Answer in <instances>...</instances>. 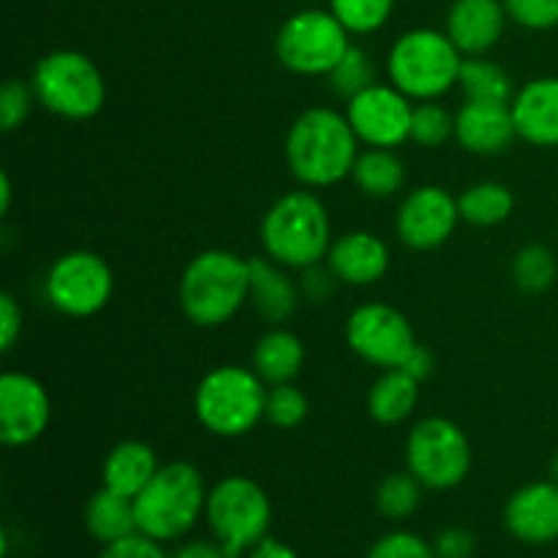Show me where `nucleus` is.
Here are the masks:
<instances>
[{"mask_svg": "<svg viewBox=\"0 0 558 558\" xmlns=\"http://www.w3.org/2000/svg\"><path fill=\"white\" fill-rule=\"evenodd\" d=\"M287 163L308 189H327L352 174L360 140L347 114L330 107H311L289 125Z\"/></svg>", "mask_w": 558, "mask_h": 558, "instance_id": "f257e3e1", "label": "nucleus"}, {"mask_svg": "<svg viewBox=\"0 0 558 558\" xmlns=\"http://www.w3.org/2000/svg\"><path fill=\"white\" fill-rule=\"evenodd\" d=\"M251 259L210 248L196 254L180 278V305L196 327H221L248 303Z\"/></svg>", "mask_w": 558, "mask_h": 558, "instance_id": "f03ea898", "label": "nucleus"}, {"mask_svg": "<svg viewBox=\"0 0 558 558\" xmlns=\"http://www.w3.org/2000/svg\"><path fill=\"white\" fill-rule=\"evenodd\" d=\"M330 216L319 196L311 191L283 194L262 218L259 238L267 256L281 267L319 265L330 251Z\"/></svg>", "mask_w": 558, "mask_h": 558, "instance_id": "7ed1b4c3", "label": "nucleus"}, {"mask_svg": "<svg viewBox=\"0 0 558 558\" xmlns=\"http://www.w3.org/2000/svg\"><path fill=\"white\" fill-rule=\"evenodd\" d=\"M207 507V488L194 463H163L134 499L136 529L158 543L185 537Z\"/></svg>", "mask_w": 558, "mask_h": 558, "instance_id": "20e7f679", "label": "nucleus"}, {"mask_svg": "<svg viewBox=\"0 0 558 558\" xmlns=\"http://www.w3.org/2000/svg\"><path fill=\"white\" fill-rule=\"evenodd\" d=\"M463 54L447 33L434 27H414L392 44L387 54V74L412 101H436L458 85Z\"/></svg>", "mask_w": 558, "mask_h": 558, "instance_id": "39448f33", "label": "nucleus"}, {"mask_svg": "<svg viewBox=\"0 0 558 558\" xmlns=\"http://www.w3.org/2000/svg\"><path fill=\"white\" fill-rule=\"evenodd\" d=\"M267 387L254 368L218 365L202 376L194 392V412L202 428L221 439L251 434L265 420Z\"/></svg>", "mask_w": 558, "mask_h": 558, "instance_id": "423d86ee", "label": "nucleus"}, {"mask_svg": "<svg viewBox=\"0 0 558 558\" xmlns=\"http://www.w3.org/2000/svg\"><path fill=\"white\" fill-rule=\"evenodd\" d=\"M205 521L213 539L221 543L229 558L248 556L270 532V496L256 480L243 477V474L223 477L207 490Z\"/></svg>", "mask_w": 558, "mask_h": 558, "instance_id": "0eeeda50", "label": "nucleus"}, {"mask_svg": "<svg viewBox=\"0 0 558 558\" xmlns=\"http://www.w3.org/2000/svg\"><path fill=\"white\" fill-rule=\"evenodd\" d=\"M38 104L65 120H90L107 101V82L98 65L76 49L44 54L31 76Z\"/></svg>", "mask_w": 558, "mask_h": 558, "instance_id": "6e6552de", "label": "nucleus"}, {"mask_svg": "<svg viewBox=\"0 0 558 558\" xmlns=\"http://www.w3.org/2000/svg\"><path fill=\"white\" fill-rule=\"evenodd\" d=\"M352 33L332 11L303 9L289 16L276 36V54L283 69L300 76H327L352 47Z\"/></svg>", "mask_w": 558, "mask_h": 558, "instance_id": "1a4fd4ad", "label": "nucleus"}, {"mask_svg": "<svg viewBox=\"0 0 558 558\" xmlns=\"http://www.w3.org/2000/svg\"><path fill=\"white\" fill-rule=\"evenodd\" d=\"M472 469V445L458 423L447 417H425L407 439V472L428 490H450L466 480Z\"/></svg>", "mask_w": 558, "mask_h": 558, "instance_id": "9d476101", "label": "nucleus"}, {"mask_svg": "<svg viewBox=\"0 0 558 558\" xmlns=\"http://www.w3.org/2000/svg\"><path fill=\"white\" fill-rule=\"evenodd\" d=\"M112 289V267L93 251H69L58 256L44 278V292L52 308L71 319H87L107 308Z\"/></svg>", "mask_w": 558, "mask_h": 558, "instance_id": "9b49d317", "label": "nucleus"}, {"mask_svg": "<svg viewBox=\"0 0 558 558\" xmlns=\"http://www.w3.org/2000/svg\"><path fill=\"white\" fill-rule=\"evenodd\" d=\"M347 343L360 360L390 371L407 363V357L417 347V338L401 311L385 303H365L349 316Z\"/></svg>", "mask_w": 558, "mask_h": 558, "instance_id": "f8f14e48", "label": "nucleus"}, {"mask_svg": "<svg viewBox=\"0 0 558 558\" xmlns=\"http://www.w3.org/2000/svg\"><path fill=\"white\" fill-rule=\"evenodd\" d=\"M412 112L414 104L407 93L398 90L396 85H376L365 87L354 98L347 101V118L352 123L354 134L368 147H398L412 134Z\"/></svg>", "mask_w": 558, "mask_h": 558, "instance_id": "ddd939ff", "label": "nucleus"}, {"mask_svg": "<svg viewBox=\"0 0 558 558\" xmlns=\"http://www.w3.org/2000/svg\"><path fill=\"white\" fill-rule=\"evenodd\" d=\"M461 210L458 199L441 185H420L398 207V238L412 251H434L456 234Z\"/></svg>", "mask_w": 558, "mask_h": 558, "instance_id": "4468645a", "label": "nucleus"}, {"mask_svg": "<svg viewBox=\"0 0 558 558\" xmlns=\"http://www.w3.org/2000/svg\"><path fill=\"white\" fill-rule=\"evenodd\" d=\"M49 417V392L36 376L20 371L0 376V441L5 447H27L41 439Z\"/></svg>", "mask_w": 558, "mask_h": 558, "instance_id": "2eb2a0df", "label": "nucleus"}, {"mask_svg": "<svg viewBox=\"0 0 558 558\" xmlns=\"http://www.w3.org/2000/svg\"><path fill=\"white\" fill-rule=\"evenodd\" d=\"M505 526L526 545H545L558 539V483H529L510 496L505 507Z\"/></svg>", "mask_w": 558, "mask_h": 558, "instance_id": "dca6fc26", "label": "nucleus"}, {"mask_svg": "<svg viewBox=\"0 0 558 558\" xmlns=\"http://www.w3.org/2000/svg\"><path fill=\"white\" fill-rule=\"evenodd\" d=\"M518 136L510 104L469 101L456 114V140L474 156H499Z\"/></svg>", "mask_w": 558, "mask_h": 558, "instance_id": "f3484780", "label": "nucleus"}, {"mask_svg": "<svg viewBox=\"0 0 558 558\" xmlns=\"http://www.w3.org/2000/svg\"><path fill=\"white\" fill-rule=\"evenodd\" d=\"M507 9L501 0H456L447 14V36L463 58H480L499 44L507 25Z\"/></svg>", "mask_w": 558, "mask_h": 558, "instance_id": "a211bd4d", "label": "nucleus"}, {"mask_svg": "<svg viewBox=\"0 0 558 558\" xmlns=\"http://www.w3.org/2000/svg\"><path fill=\"white\" fill-rule=\"evenodd\" d=\"M510 109L523 142L537 147L558 145V76L526 82L510 101Z\"/></svg>", "mask_w": 558, "mask_h": 558, "instance_id": "6ab92c4d", "label": "nucleus"}, {"mask_svg": "<svg viewBox=\"0 0 558 558\" xmlns=\"http://www.w3.org/2000/svg\"><path fill=\"white\" fill-rule=\"evenodd\" d=\"M327 267L332 276L349 287H371L379 278H385L390 267V248L381 238L371 232H349L332 240L327 251Z\"/></svg>", "mask_w": 558, "mask_h": 558, "instance_id": "aec40b11", "label": "nucleus"}, {"mask_svg": "<svg viewBox=\"0 0 558 558\" xmlns=\"http://www.w3.org/2000/svg\"><path fill=\"white\" fill-rule=\"evenodd\" d=\"M161 469L156 450L147 441L129 439L120 441L109 450L101 466V485L104 488L123 494L129 499H136L147 488L156 472Z\"/></svg>", "mask_w": 558, "mask_h": 558, "instance_id": "412c9836", "label": "nucleus"}, {"mask_svg": "<svg viewBox=\"0 0 558 558\" xmlns=\"http://www.w3.org/2000/svg\"><path fill=\"white\" fill-rule=\"evenodd\" d=\"M300 292L292 278L281 270V265L272 259H251V292L248 303L254 305L256 314L270 325H283L292 319L298 311Z\"/></svg>", "mask_w": 558, "mask_h": 558, "instance_id": "4be33fe9", "label": "nucleus"}, {"mask_svg": "<svg viewBox=\"0 0 558 558\" xmlns=\"http://www.w3.org/2000/svg\"><path fill=\"white\" fill-rule=\"evenodd\" d=\"M305 363V347L287 327H272L256 341L251 365L265 385H287Z\"/></svg>", "mask_w": 558, "mask_h": 558, "instance_id": "5701e85b", "label": "nucleus"}, {"mask_svg": "<svg viewBox=\"0 0 558 558\" xmlns=\"http://www.w3.org/2000/svg\"><path fill=\"white\" fill-rule=\"evenodd\" d=\"M85 529L101 545L118 543V539L140 532L136 529L134 499H129L123 494H114V490L101 485L85 507Z\"/></svg>", "mask_w": 558, "mask_h": 558, "instance_id": "b1692460", "label": "nucleus"}, {"mask_svg": "<svg viewBox=\"0 0 558 558\" xmlns=\"http://www.w3.org/2000/svg\"><path fill=\"white\" fill-rule=\"evenodd\" d=\"M420 401V381L403 368H390L374 381L368 392V414L379 425H398L412 417Z\"/></svg>", "mask_w": 558, "mask_h": 558, "instance_id": "393cba45", "label": "nucleus"}, {"mask_svg": "<svg viewBox=\"0 0 558 558\" xmlns=\"http://www.w3.org/2000/svg\"><path fill=\"white\" fill-rule=\"evenodd\" d=\"M352 180L371 199H387L407 183V167L390 147H368L357 156Z\"/></svg>", "mask_w": 558, "mask_h": 558, "instance_id": "a878e982", "label": "nucleus"}, {"mask_svg": "<svg viewBox=\"0 0 558 558\" xmlns=\"http://www.w3.org/2000/svg\"><path fill=\"white\" fill-rule=\"evenodd\" d=\"M458 210H461V221L472 223V227H496L512 216L515 196L507 185L485 180V183L469 185L458 196Z\"/></svg>", "mask_w": 558, "mask_h": 558, "instance_id": "bb28decb", "label": "nucleus"}, {"mask_svg": "<svg viewBox=\"0 0 558 558\" xmlns=\"http://www.w3.org/2000/svg\"><path fill=\"white\" fill-rule=\"evenodd\" d=\"M458 85L466 93L469 101H496L510 104L515 98L510 74L501 65L490 63L483 54L480 58H463Z\"/></svg>", "mask_w": 558, "mask_h": 558, "instance_id": "cd10ccee", "label": "nucleus"}, {"mask_svg": "<svg viewBox=\"0 0 558 558\" xmlns=\"http://www.w3.org/2000/svg\"><path fill=\"white\" fill-rule=\"evenodd\" d=\"M423 483L412 472L387 474L376 490V507L387 521H407L423 505Z\"/></svg>", "mask_w": 558, "mask_h": 558, "instance_id": "c85d7f7f", "label": "nucleus"}, {"mask_svg": "<svg viewBox=\"0 0 558 558\" xmlns=\"http://www.w3.org/2000/svg\"><path fill=\"white\" fill-rule=\"evenodd\" d=\"M556 272L554 251L545 245H526L518 251L515 262H512V281L526 294H543L545 289L554 287Z\"/></svg>", "mask_w": 558, "mask_h": 558, "instance_id": "c756f323", "label": "nucleus"}, {"mask_svg": "<svg viewBox=\"0 0 558 558\" xmlns=\"http://www.w3.org/2000/svg\"><path fill=\"white\" fill-rule=\"evenodd\" d=\"M396 0H330V11L354 36H365L387 25Z\"/></svg>", "mask_w": 558, "mask_h": 558, "instance_id": "7c9ffc66", "label": "nucleus"}, {"mask_svg": "<svg viewBox=\"0 0 558 558\" xmlns=\"http://www.w3.org/2000/svg\"><path fill=\"white\" fill-rule=\"evenodd\" d=\"M327 82H330L332 90L338 93L341 98H354L357 93H363L365 87L376 85V69L374 60L368 58V52L360 47H349L347 54L338 60L336 69L327 74Z\"/></svg>", "mask_w": 558, "mask_h": 558, "instance_id": "2f4dec72", "label": "nucleus"}, {"mask_svg": "<svg viewBox=\"0 0 558 558\" xmlns=\"http://www.w3.org/2000/svg\"><path fill=\"white\" fill-rule=\"evenodd\" d=\"M450 136H456V114L436 101L414 104L409 140L417 142L420 147H441Z\"/></svg>", "mask_w": 558, "mask_h": 558, "instance_id": "473e14b6", "label": "nucleus"}, {"mask_svg": "<svg viewBox=\"0 0 558 558\" xmlns=\"http://www.w3.org/2000/svg\"><path fill=\"white\" fill-rule=\"evenodd\" d=\"M308 417V398L300 387H294L292 381L287 385H272L267 390V403H265V420L276 428L289 430L298 428L303 420Z\"/></svg>", "mask_w": 558, "mask_h": 558, "instance_id": "72a5a7b5", "label": "nucleus"}, {"mask_svg": "<svg viewBox=\"0 0 558 558\" xmlns=\"http://www.w3.org/2000/svg\"><path fill=\"white\" fill-rule=\"evenodd\" d=\"M36 90H33L31 82L22 80H5L0 87V129L14 131L31 114L33 104H36Z\"/></svg>", "mask_w": 558, "mask_h": 558, "instance_id": "f704fd0d", "label": "nucleus"}, {"mask_svg": "<svg viewBox=\"0 0 558 558\" xmlns=\"http://www.w3.org/2000/svg\"><path fill=\"white\" fill-rule=\"evenodd\" d=\"M368 558H436L434 543L414 532H390L371 545Z\"/></svg>", "mask_w": 558, "mask_h": 558, "instance_id": "c9c22d12", "label": "nucleus"}, {"mask_svg": "<svg viewBox=\"0 0 558 558\" xmlns=\"http://www.w3.org/2000/svg\"><path fill=\"white\" fill-rule=\"evenodd\" d=\"M507 16L529 31H550L558 25V0H501Z\"/></svg>", "mask_w": 558, "mask_h": 558, "instance_id": "e433bc0d", "label": "nucleus"}, {"mask_svg": "<svg viewBox=\"0 0 558 558\" xmlns=\"http://www.w3.org/2000/svg\"><path fill=\"white\" fill-rule=\"evenodd\" d=\"M98 558H169L167 550L161 548V543L147 534L134 532L129 537L118 539V543L104 545L101 556Z\"/></svg>", "mask_w": 558, "mask_h": 558, "instance_id": "4c0bfd02", "label": "nucleus"}, {"mask_svg": "<svg viewBox=\"0 0 558 558\" xmlns=\"http://www.w3.org/2000/svg\"><path fill=\"white\" fill-rule=\"evenodd\" d=\"M474 548H477V539L463 526L441 529L434 539L436 558H472Z\"/></svg>", "mask_w": 558, "mask_h": 558, "instance_id": "58836bf2", "label": "nucleus"}, {"mask_svg": "<svg viewBox=\"0 0 558 558\" xmlns=\"http://www.w3.org/2000/svg\"><path fill=\"white\" fill-rule=\"evenodd\" d=\"M22 336V308L14 294H0V349L11 352L16 338Z\"/></svg>", "mask_w": 558, "mask_h": 558, "instance_id": "ea45409f", "label": "nucleus"}, {"mask_svg": "<svg viewBox=\"0 0 558 558\" xmlns=\"http://www.w3.org/2000/svg\"><path fill=\"white\" fill-rule=\"evenodd\" d=\"M336 281L338 278L332 276L330 267H327V270H319V265L305 267V276H303L305 298L314 300V303H322V300H327L332 294V283Z\"/></svg>", "mask_w": 558, "mask_h": 558, "instance_id": "a19ab883", "label": "nucleus"}, {"mask_svg": "<svg viewBox=\"0 0 558 558\" xmlns=\"http://www.w3.org/2000/svg\"><path fill=\"white\" fill-rule=\"evenodd\" d=\"M169 558H229L218 539H191L183 543Z\"/></svg>", "mask_w": 558, "mask_h": 558, "instance_id": "79ce46f5", "label": "nucleus"}, {"mask_svg": "<svg viewBox=\"0 0 558 558\" xmlns=\"http://www.w3.org/2000/svg\"><path fill=\"white\" fill-rule=\"evenodd\" d=\"M401 368L407 371L409 376H414L417 381H425L430 374H434L436 360H434V354H430V349H425L423 343H417V347H414V352L409 354L407 363H403Z\"/></svg>", "mask_w": 558, "mask_h": 558, "instance_id": "37998d69", "label": "nucleus"}, {"mask_svg": "<svg viewBox=\"0 0 558 558\" xmlns=\"http://www.w3.org/2000/svg\"><path fill=\"white\" fill-rule=\"evenodd\" d=\"M245 558H300V554L292 548V545L281 543V539L265 537Z\"/></svg>", "mask_w": 558, "mask_h": 558, "instance_id": "c03bdc74", "label": "nucleus"}, {"mask_svg": "<svg viewBox=\"0 0 558 558\" xmlns=\"http://www.w3.org/2000/svg\"><path fill=\"white\" fill-rule=\"evenodd\" d=\"M11 194H14V189H11V178L9 172L0 174V216H5V213L11 210Z\"/></svg>", "mask_w": 558, "mask_h": 558, "instance_id": "a18cd8bd", "label": "nucleus"}, {"mask_svg": "<svg viewBox=\"0 0 558 558\" xmlns=\"http://www.w3.org/2000/svg\"><path fill=\"white\" fill-rule=\"evenodd\" d=\"M550 480H556L558 483V456L554 458V463H550Z\"/></svg>", "mask_w": 558, "mask_h": 558, "instance_id": "49530a36", "label": "nucleus"}, {"mask_svg": "<svg viewBox=\"0 0 558 558\" xmlns=\"http://www.w3.org/2000/svg\"><path fill=\"white\" fill-rule=\"evenodd\" d=\"M305 3H319V0H305Z\"/></svg>", "mask_w": 558, "mask_h": 558, "instance_id": "de8ad7c7", "label": "nucleus"}]
</instances>
